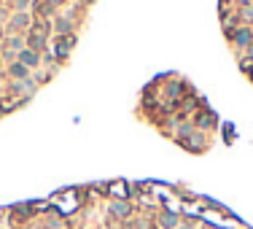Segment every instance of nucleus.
<instances>
[{
	"label": "nucleus",
	"instance_id": "nucleus-1",
	"mask_svg": "<svg viewBox=\"0 0 253 229\" xmlns=\"http://www.w3.org/2000/svg\"><path fill=\"white\" fill-rule=\"evenodd\" d=\"M232 41H235L237 49H251L253 46V30L251 27H240L232 33Z\"/></svg>",
	"mask_w": 253,
	"mask_h": 229
},
{
	"label": "nucleus",
	"instance_id": "nucleus-6",
	"mask_svg": "<svg viewBox=\"0 0 253 229\" xmlns=\"http://www.w3.org/2000/svg\"><path fill=\"white\" fill-rule=\"evenodd\" d=\"M162 227L175 229V227H178V216H175V213H164V216H162Z\"/></svg>",
	"mask_w": 253,
	"mask_h": 229
},
{
	"label": "nucleus",
	"instance_id": "nucleus-9",
	"mask_svg": "<svg viewBox=\"0 0 253 229\" xmlns=\"http://www.w3.org/2000/svg\"><path fill=\"white\" fill-rule=\"evenodd\" d=\"M30 46H33V52H38V49H43V35H30Z\"/></svg>",
	"mask_w": 253,
	"mask_h": 229
},
{
	"label": "nucleus",
	"instance_id": "nucleus-5",
	"mask_svg": "<svg viewBox=\"0 0 253 229\" xmlns=\"http://www.w3.org/2000/svg\"><path fill=\"white\" fill-rule=\"evenodd\" d=\"M27 22H30V17H27V14H14V19H11V27H14V30H19V27H27Z\"/></svg>",
	"mask_w": 253,
	"mask_h": 229
},
{
	"label": "nucleus",
	"instance_id": "nucleus-4",
	"mask_svg": "<svg viewBox=\"0 0 253 229\" xmlns=\"http://www.w3.org/2000/svg\"><path fill=\"white\" fill-rule=\"evenodd\" d=\"M11 76L17 78V81H22V78H27V68H24L22 62H14L11 65Z\"/></svg>",
	"mask_w": 253,
	"mask_h": 229
},
{
	"label": "nucleus",
	"instance_id": "nucleus-8",
	"mask_svg": "<svg viewBox=\"0 0 253 229\" xmlns=\"http://www.w3.org/2000/svg\"><path fill=\"white\" fill-rule=\"evenodd\" d=\"M240 17H242V22H253V3H245V6H242Z\"/></svg>",
	"mask_w": 253,
	"mask_h": 229
},
{
	"label": "nucleus",
	"instance_id": "nucleus-7",
	"mask_svg": "<svg viewBox=\"0 0 253 229\" xmlns=\"http://www.w3.org/2000/svg\"><path fill=\"white\" fill-rule=\"evenodd\" d=\"M110 213H113V216H126V213H129V205H124V202H113V205H110Z\"/></svg>",
	"mask_w": 253,
	"mask_h": 229
},
{
	"label": "nucleus",
	"instance_id": "nucleus-3",
	"mask_svg": "<svg viewBox=\"0 0 253 229\" xmlns=\"http://www.w3.org/2000/svg\"><path fill=\"white\" fill-rule=\"evenodd\" d=\"M14 92H22V94H33L35 92V87H33V81H30V78H22V81H17L14 84Z\"/></svg>",
	"mask_w": 253,
	"mask_h": 229
},
{
	"label": "nucleus",
	"instance_id": "nucleus-11",
	"mask_svg": "<svg viewBox=\"0 0 253 229\" xmlns=\"http://www.w3.org/2000/svg\"><path fill=\"white\" fill-rule=\"evenodd\" d=\"M181 229H194V227H181Z\"/></svg>",
	"mask_w": 253,
	"mask_h": 229
},
{
	"label": "nucleus",
	"instance_id": "nucleus-10",
	"mask_svg": "<svg viewBox=\"0 0 253 229\" xmlns=\"http://www.w3.org/2000/svg\"><path fill=\"white\" fill-rule=\"evenodd\" d=\"M248 62H253V46L248 49Z\"/></svg>",
	"mask_w": 253,
	"mask_h": 229
},
{
	"label": "nucleus",
	"instance_id": "nucleus-2",
	"mask_svg": "<svg viewBox=\"0 0 253 229\" xmlns=\"http://www.w3.org/2000/svg\"><path fill=\"white\" fill-rule=\"evenodd\" d=\"M19 62L24 65V68H35V65L40 62V54L38 52H33V49H22V52H19Z\"/></svg>",
	"mask_w": 253,
	"mask_h": 229
}]
</instances>
